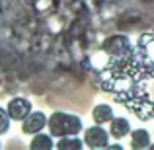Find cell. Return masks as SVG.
<instances>
[{"label": "cell", "mask_w": 154, "mask_h": 150, "mask_svg": "<svg viewBox=\"0 0 154 150\" xmlns=\"http://www.w3.org/2000/svg\"><path fill=\"white\" fill-rule=\"evenodd\" d=\"M47 127L53 136H72L78 135L82 131V119L78 115H72V113H64V111H55L47 121Z\"/></svg>", "instance_id": "obj_1"}, {"label": "cell", "mask_w": 154, "mask_h": 150, "mask_svg": "<svg viewBox=\"0 0 154 150\" xmlns=\"http://www.w3.org/2000/svg\"><path fill=\"white\" fill-rule=\"evenodd\" d=\"M109 131H105L102 125L96 123L94 127H88L84 131V144L88 148L96 150V148H109Z\"/></svg>", "instance_id": "obj_2"}, {"label": "cell", "mask_w": 154, "mask_h": 150, "mask_svg": "<svg viewBox=\"0 0 154 150\" xmlns=\"http://www.w3.org/2000/svg\"><path fill=\"white\" fill-rule=\"evenodd\" d=\"M6 109H8V115H10L12 121H23L31 113V101L27 98L18 96V98H12L8 101Z\"/></svg>", "instance_id": "obj_3"}, {"label": "cell", "mask_w": 154, "mask_h": 150, "mask_svg": "<svg viewBox=\"0 0 154 150\" xmlns=\"http://www.w3.org/2000/svg\"><path fill=\"white\" fill-rule=\"evenodd\" d=\"M47 115L43 111H31L26 119L22 121V133L23 135H37L47 127Z\"/></svg>", "instance_id": "obj_4"}, {"label": "cell", "mask_w": 154, "mask_h": 150, "mask_svg": "<svg viewBox=\"0 0 154 150\" xmlns=\"http://www.w3.org/2000/svg\"><path fill=\"white\" fill-rule=\"evenodd\" d=\"M103 51L111 57H125L129 51H131V45H129V39L125 35H111L103 41Z\"/></svg>", "instance_id": "obj_5"}, {"label": "cell", "mask_w": 154, "mask_h": 150, "mask_svg": "<svg viewBox=\"0 0 154 150\" xmlns=\"http://www.w3.org/2000/svg\"><path fill=\"white\" fill-rule=\"evenodd\" d=\"M109 135L113 139H125L127 135H131V123L125 117H113L109 121Z\"/></svg>", "instance_id": "obj_6"}, {"label": "cell", "mask_w": 154, "mask_h": 150, "mask_svg": "<svg viewBox=\"0 0 154 150\" xmlns=\"http://www.w3.org/2000/svg\"><path fill=\"white\" fill-rule=\"evenodd\" d=\"M150 135L146 129H135L131 131V148L133 150H144L150 148Z\"/></svg>", "instance_id": "obj_7"}, {"label": "cell", "mask_w": 154, "mask_h": 150, "mask_svg": "<svg viewBox=\"0 0 154 150\" xmlns=\"http://www.w3.org/2000/svg\"><path fill=\"white\" fill-rule=\"evenodd\" d=\"M92 119H94V123H98V125L109 123V121L113 119V107L107 105V103L96 105V107L92 109Z\"/></svg>", "instance_id": "obj_8"}, {"label": "cell", "mask_w": 154, "mask_h": 150, "mask_svg": "<svg viewBox=\"0 0 154 150\" xmlns=\"http://www.w3.org/2000/svg\"><path fill=\"white\" fill-rule=\"evenodd\" d=\"M55 146V142H53V135H45V133H37V135H33V139H31L29 142V148L31 150H51Z\"/></svg>", "instance_id": "obj_9"}, {"label": "cell", "mask_w": 154, "mask_h": 150, "mask_svg": "<svg viewBox=\"0 0 154 150\" xmlns=\"http://www.w3.org/2000/svg\"><path fill=\"white\" fill-rule=\"evenodd\" d=\"M59 150H82L84 146V140H80L76 135H72V136H63V139L59 140V142L55 144Z\"/></svg>", "instance_id": "obj_10"}, {"label": "cell", "mask_w": 154, "mask_h": 150, "mask_svg": "<svg viewBox=\"0 0 154 150\" xmlns=\"http://www.w3.org/2000/svg\"><path fill=\"white\" fill-rule=\"evenodd\" d=\"M10 115H8V109L0 107V135H4V133H8V129H10Z\"/></svg>", "instance_id": "obj_11"}, {"label": "cell", "mask_w": 154, "mask_h": 150, "mask_svg": "<svg viewBox=\"0 0 154 150\" xmlns=\"http://www.w3.org/2000/svg\"><path fill=\"white\" fill-rule=\"evenodd\" d=\"M150 148H152V150H154V144H150Z\"/></svg>", "instance_id": "obj_12"}, {"label": "cell", "mask_w": 154, "mask_h": 150, "mask_svg": "<svg viewBox=\"0 0 154 150\" xmlns=\"http://www.w3.org/2000/svg\"><path fill=\"white\" fill-rule=\"evenodd\" d=\"M0 148H2V144H0Z\"/></svg>", "instance_id": "obj_13"}]
</instances>
